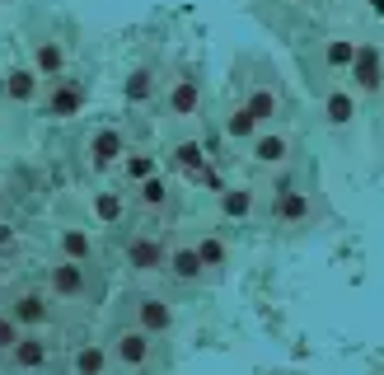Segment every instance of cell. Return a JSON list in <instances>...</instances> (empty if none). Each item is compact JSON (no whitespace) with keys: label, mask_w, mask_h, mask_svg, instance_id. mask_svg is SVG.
Wrapping results in <instances>:
<instances>
[{"label":"cell","mask_w":384,"mask_h":375,"mask_svg":"<svg viewBox=\"0 0 384 375\" xmlns=\"http://www.w3.org/2000/svg\"><path fill=\"white\" fill-rule=\"evenodd\" d=\"M249 132H253V108H244V113L230 117V136H249Z\"/></svg>","instance_id":"cell-5"},{"label":"cell","mask_w":384,"mask_h":375,"mask_svg":"<svg viewBox=\"0 0 384 375\" xmlns=\"http://www.w3.org/2000/svg\"><path fill=\"white\" fill-rule=\"evenodd\" d=\"M357 61H361V84H365V89H375V84H380V76H375V52H357Z\"/></svg>","instance_id":"cell-3"},{"label":"cell","mask_w":384,"mask_h":375,"mask_svg":"<svg viewBox=\"0 0 384 375\" xmlns=\"http://www.w3.org/2000/svg\"><path fill=\"white\" fill-rule=\"evenodd\" d=\"M282 155H286V141H282V136H267V141H258V160L277 164Z\"/></svg>","instance_id":"cell-2"},{"label":"cell","mask_w":384,"mask_h":375,"mask_svg":"<svg viewBox=\"0 0 384 375\" xmlns=\"http://www.w3.org/2000/svg\"><path fill=\"white\" fill-rule=\"evenodd\" d=\"M253 117H272V113H277V99H272V94H253Z\"/></svg>","instance_id":"cell-6"},{"label":"cell","mask_w":384,"mask_h":375,"mask_svg":"<svg viewBox=\"0 0 384 375\" xmlns=\"http://www.w3.org/2000/svg\"><path fill=\"white\" fill-rule=\"evenodd\" d=\"M146 323H150V328H164V323H169V315H164V310H159V305H146Z\"/></svg>","instance_id":"cell-7"},{"label":"cell","mask_w":384,"mask_h":375,"mask_svg":"<svg viewBox=\"0 0 384 375\" xmlns=\"http://www.w3.org/2000/svg\"><path fill=\"white\" fill-rule=\"evenodd\" d=\"M375 10H380V14H384V0H375Z\"/></svg>","instance_id":"cell-10"},{"label":"cell","mask_w":384,"mask_h":375,"mask_svg":"<svg viewBox=\"0 0 384 375\" xmlns=\"http://www.w3.org/2000/svg\"><path fill=\"white\" fill-rule=\"evenodd\" d=\"M225 212H249V192H230V197H225Z\"/></svg>","instance_id":"cell-8"},{"label":"cell","mask_w":384,"mask_h":375,"mask_svg":"<svg viewBox=\"0 0 384 375\" xmlns=\"http://www.w3.org/2000/svg\"><path fill=\"white\" fill-rule=\"evenodd\" d=\"M179 272H183V277H192V272H197V258H192V253H179Z\"/></svg>","instance_id":"cell-9"},{"label":"cell","mask_w":384,"mask_h":375,"mask_svg":"<svg viewBox=\"0 0 384 375\" xmlns=\"http://www.w3.org/2000/svg\"><path fill=\"white\" fill-rule=\"evenodd\" d=\"M347 61H357V47L352 43H333L328 47V66H347Z\"/></svg>","instance_id":"cell-4"},{"label":"cell","mask_w":384,"mask_h":375,"mask_svg":"<svg viewBox=\"0 0 384 375\" xmlns=\"http://www.w3.org/2000/svg\"><path fill=\"white\" fill-rule=\"evenodd\" d=\"M352 113H357V108H352V94H328V122L342 127V122H352Z\"/></svg>","instance_id":"cell-1"}]
</instances>
